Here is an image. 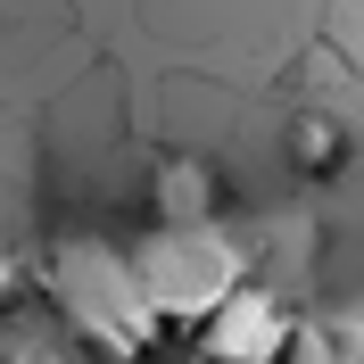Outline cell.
Here are the masks:
<instances>
[{"label":"cell","mask_w":364,"mask_h":364,"mask_svg":"<svg viewBox=\"0 0 364 364\" xmlns=\"http://www.w3.org/2000/svg\"><path fill=\"white\" fill-rule=\"evenodd\" d=\"M50 298L83 348H100L108 364H141L149 348L166 340L158 306L133 273V249H100V240H67L50 257Z\"/></svg>","instance_id":"obj_1"},{"label":"cell","mask_w":364,"mask_h":364,"mask_svg":"<svg viewBox=\"0 0 364 364\" xmlns=\"http://www.w3.org/2000/svg\"><path fill=\"white\" fill-rule=\"evenodd\" d=\"M133 273H141V290H149V306H158V323L182 331V340L249 282L240 249H224L215 224H158V232H141L133 240Z\"/></svg>","instance_id":"obj_2"},{"label":"cell","mask_w":364,"mask_h":364,"mask_svg":"<svg viewBox=\"0 0 364 364\" xmlns=\"http://www.w3.org/2000/svg\"><path fill=\"white\" fill-rule=\"evenodd\" d=\"M298 340H306V331H298L290 298L265 290V282H240L182 348H191L199 364H298Z\"/></svg>","instance_id":"obj_3"},{"label":"cell","mask_w":364,"mask_h":364,"mask_svg":"<svg viewBox=\"0 0 364 364\" xmlns=\"http://www.w3.org/2000/svg\"><path fill=\"white\" fill-rule=\"evenodd\" d=\"M224 215V182L207 158H166L149 174V224H215Z\"/></svg>","instance_id":"obj_4"},{"label":"cell","mask_w":364,"mask_h":364,"mask_svg":"<svg viewBox=\"0 0 364 364\" xmlns=\"http://www.w3.org/2000/svg\"><path fill=\"white\" fill-rule=\"evenodd\" d=\"M290 158H298V174H340L348 166V124L323 116V108H306L290 124Z\"/></svg>","instance_id":"obj_5"}]
</instances>
